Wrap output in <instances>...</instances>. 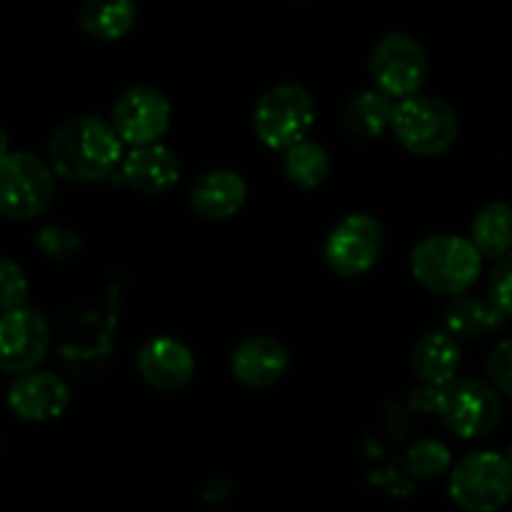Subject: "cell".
I'll return each mask as SVG.
<instances>
[{
  "mask_svg": "<svg viewBox=\"0 0 512 512\" xmlns=\"http://www.w3.org/2000/svg\"><path fill=\"white\" fill-rule=\"evenodd\" d=\"M48 160L58 178L93 185L113 178L115 170L123 168V140L110 120L98 115H73L50 135Z\"/></svg>",
  "mask_w": 512,
  "mask_h": 512,
  "instance_id": "cell-1",
  "label": "cell"
},
{
  "mask_svg": "<svg viewBox=\"0 0 512 512\" xmlns=\"http://www.w3.org/2000/svg\"><path fill=\"white\" fill-rule=\"evenodd\" d=\"M410 273L430 293L458 298L478 283L483 255L463 235H428L410 253Z\"/></svg>",
  "mask_w": 512,
  "mask_h": 512,
  "instance_id": "cell-2",
  "label": "cell"
},
{
  "mask_svg": "<svg viewBox=\"0 0 512 512\" xmlns=\"http://www.w3.org/2000/svg\"><path fill=\"white\" fill-rule=\"evenodd\" d=\"M315 125V100L300 83H275L258 98L253 130L265 148L288 153L308 140Z\"/></svg>",
  "mask_w": 512,
  "mask_h": 512,
  "instance_id": "cell-3",
  "label": "cell"
},
{
  "mask_svg": "<svg viewBox=\"0 0 512 512\" xmlns=\"http://www.w3.org/2000/svg\"><path fill=\"white\" fill-rule=\"evenodd\" d=\"M393 133L408 153L435 158L455 145L460 120L448 100L420 93L395 103Z\"/></svg>",
  "mask_w": 512,
  "mask_h": 512,
  "instance_id": "cell-4",
  "label": "cell"
},
{
  "mask_svg": "<svg viewBox=\"0 0 512 512\" xmlns=\"http://www.w3.org/2000/svg\"><path fill=\"white\" fill-rule=\"evenodd\" d=\"M450 500L465 512H498L512 498V468L493 450L470 453L450 470Z\"/></svg>",
  "mask_w": 512,
  "mask_h": 512,
  "instance_id": "cell-5",
  "label": "cell"
},
{
  "mask_svg": "<svg viewBox=\"0 0 512 512\" xmlns=\"http://www.w3.org/2000/svg\"><path fill=\"white\" fill-rule=\"evenodd\" d=\"M428 68L423 43L400 30L383 35L370 53V80L378 93L395 103L420 95V88L428 80Z\"/></svg>",
  "mask_w": 512,
  "mask_h": 512,
  "instance_id": "cell-6",
  "label": "cell"
},
{
  "mask_svg": "<svg viewBox=\"0 0 512 512\" xmlns=\"http://www.w3.org/2000/svg\"><path fill=\"white\" fill-rule=\"evenodd\" d=\"M435 413L450 433L463 440H475L498 428L503 418V400L485 380L460 378L448 388L438 390Z\"/></svg>",
  "mask_w": 512,
  "mask_h": 512,
  "instance_id": "cell-7",
  "label": "cell"
},
{
  "mask_svg": "<svg viewBox=\"0 0 512 512\" xmlns=\"http://www.w3.org/2000/svg\"><path fill=\"white\" fill-rule=\"evenodd\" d=\"M55 198V173L33 153H10L0 160V215L30 220L43 215Z\"/></svg>",
  "mask_w": 512,
  "mask_h": 512,
  "instance_id": "cell-8",
  "label": "cell"
},
{
  "mask_svg": "<svg viewBox=\"0 0 512 512\" xmlns=\"http://www.w3.org/2000/svg\"><path fill=\"white\" fill-rule=\"evenodd\" d=\"M385 230L368 213H350L328 233L323 260L338 278H360L378 265L383 255Z\"/></svg>",
  "mask_w": 512,
  "mask_h": 512,
  "instance_id": "cell-9",
  "label": "cell"
},
{
  "mask_svg": "<svg viewBox=\"0 0 512 512\" xmlns=\"http://www.w3.org/2000/svg\"><path fill=\"white\" fill-rule=\"evenodd\" d=\"M173 105L163 90L153 85H133L123 90L110 110V125L115 128L123 145L145 148L160 143L170 128Z\"/></svg>",
  "mask_w": 512,
  "mask_h": 512,
  "instance_id": "cell-10",
  "label": "cell"
},
{
  "mask_svg": "<svg viewBox=\"0 0 512 512\" xmlns=\"http://www.w3.org/2000/svg\"><path fill=\"white\" fill-rule=\"evenodd\" d=\"M50 350V325L35 308L0 315V370L25 375L40 370Z\"/></svg>",
  "mask_w": 512,
  "mask_h": 512,
  "instance_id": "cell-11",
  "label": "cell"
},
{
  "mask_svg": "<svg viewBox=\"0 0 512 512\" xmlns=\"http://www.w3.org/2000/svg\"><path fill=\"white\" fill-rule=\"evenodd\" d=\"M73 390L50 370H33L15 378L8 388V408L15 418L28 423H48L58 420L70 408Z\"/></svg>",
  "mask_w": 512,
  "mask_h": 512,
  "instance_id": "cell-12",
  "label": "cell"
},
{
  "mask_svg": "<svg viewBox=\"0 0 512 512\" xmlns=\"http://www.w3.org/2000/svg\"><path fill=\"white\" fill-rule=\"evenodd\" d=\"M290 368V353L280 340L270 335L245 338L230 358V373L240 385L265 390L278 385Z\"/></svg>",
  "mask_w": 512,
  "mask_h": 512,
  "instance_id": "cell-13",
  "label": "cell"
},
{
  "mask_svg": "<svg viewBox=\"0 0 512 512\" xmlns=\"http://www.w3.org/2000/svg\"><path fill=\"white\" fill-rule=\"evenodd\" d=\"M138 373L150 388L180 390L193 380L195 355L183 340L158 335L138 350Z\"/></svg>",
  "mask_w": 512,
  "mask_h": 512,
  "instance_id": "cell-14",
  "label": "cell"
},
{
  "mask_svg": "<svg viewBox=\"0 0 512 512\" xmlns=\"http://www.w3.org/2000/svg\"><path fill=\"white\" fill-rule=\"evenodd\" d=\"M188 200L198 218L220 223L238 215V210L243 208L248 200V183L238 170L215 168L195 178Z\"/></svg>",
  "mask_w": 512,
  "mask_h": 512,
  "instance_id": "cell-15",
  "label": "cell"
},
{
  "mask_svg": "<svg viewBox=\"0 0 512 512\" xmlns=\"http://www.w3.org/2000/svg\"><path fill=\"white\" fill-rule=\"evenodd\" d=\"M123 180L133 190L145 195H163L180 180V160L168 145L155 143L133 148L123 160Z\"/></svg>",
  "mask_w": 512,
  "mask_h": 512,
  "instance_id": "cell-16",
  "label": "cell"
},
{
  "mask_svg": "<svg viewBox=\"0 0 512 512\" xmlns=\"http://www.w3.org/2000/svg\"><path fill=\"white\" fill-rule=\"evenodd\" d=\"M463 350L445 330L425 333L413 348V370L420 383L430 390H443L458 380Z\"/></svg>",
  "mask_w": 512,
  "mask_h": 512,
  "instance_id": "cell-17",
  "label": "cell"
},
{
  "mask_svg": "<svg viewBox=\"0 0 512 512\" xmlns=\"http://www.w3.org/2000/svg\"><path fill=\"white\" fill-rule=\"evenodd\" d=\"M443 330L455 340H475L493 333L505 325V315L493 308V303L478 295H458L443 308Z\"/></svg>",
  "mask_w": 512,
  "mask_h": 512,
  "instance_id": "cell-18",
  "label": "cell"
},
{
  "mask_svg": "<svg viewBox=\"0 0 512 512\" xmlns=\"http://www.w3.org/2000/svg\"><path fill=\"white\" fill-rule=\"evenodd\" d=\"M78 23L90 38L115 43L133 33L138 25V8L133 0H88L80 8Z\"/></svg>",
  "mask_w": 512,
  "mask_h": 512,
  "instance_id": "cell-19",
  "label": "cell"
},
{
  "mask_svg": "<svg viewBox=\"0 0 512 512\" xmlns=\"http://www.w3.org/2000/svg\"><path fill=\"white\" fill-rule=\"evenodd\" d=\"M395 100L385 98L378 90H360L345 103L343 125L355 138L373 140L393 130Z\"/></svg>",
  "mask_w": 512,
  "mask_h": 512,
  "instance_id": "cell-20",
  "label": "cell"
},
{
  "mask_svg": "<svg viewBox=\"0 0 512 512\" xmlns=\"http://www.w3.org/2000/svg\"><path fill=\"white\" fill-rule=\"evenodd\" d=\"M470 243L488 260L508 258L512 253V205L495 200L480 208L470 225Z\"/></svg>",
  "mask_w": 512,
  "mask_h": 512,
  "instance_id": "cell-21",
  "label": "cell"
},
{
  "mask_svg": "<svg viewBox=\"0 0 512 512\" xmlns=\"http://www.w3.org/2000/svg\"><path fill=\"white\" fill-rule=\"evenodd\" d=\"M283 173L290 185L300 190H315L328 180L330 155L318 140H303L283 153Z\"/></svg>",
  "mask_w": 512,
  "mask_h": 512,
  "instance_id": "cell-22",
  "label": "cell"
},
{
  "mask_svg": "<svg viewBox=\"0 0 512 512\" xmlns=\"http://www.w3.org/2000/svg\"><path fill=\"white\" fill-rule=\"evenodd\" d=\"M453 465V453L440 440H420L405 453V468L413 478L433 480L448 473Z\"/></svg>",
  "mask_w": 512,
  "mask_h": 512,
  "instance_id": "cell-23",
  "label": "cell"
},
{
  "mask_svg": "<svg viewBox=\"0 0 512 512\" xmlns=\"http://www.w3.org/2000/svg\"><path fill=\"white\" fill-rule=\"evenodd\" d=\"M35 245H38L40 253L48 260L55 263H68L75 255L80 253V235L75 230L65 228V225L50 223L43 225L35 235Z\"/></svg>",
  "mask_w": 512,
  "mask_h": 512,
  "instance_id": "cell-24",
  "label": "cell"
},
{
  "mask_svg": "<svg viewBox=\"0 0 512 512\" xmlns=\"http://www.w3.org/2000/svg\"><path fill=\"white\" fill-rule=\"evenodd\" d=\"M28 293L30 285L23 268L13 260L0 258V313H13V310L25 308Z\"/></svg>",
  "mask_w": 512,
  "mask_h": 512,
  "instance_id": "cell-25",
  "label": "cell"
},
{
  "mask_svg": "<svg viewBox=\"0 0 512 512\" xmlns=\"http://www.w3.org/2000/svg\"><path fill=\"white\" fill-rule=\"evenodd\" d=\"M485 373H488L490 385H493L500 395L512 398V338L503 340V343H498L490 350Z\"/></svg>",
  "mask_w": 512,
  "mask_h": 512,
  "instance_id": "cell-26",
  "label": "cell"
},
{
  "mask_svg": "<svg viewBox=\"0 0 512 512\" xmlns=\"http://www.w3.org/2000/svg\"><path fill=\"white\" fill-rule=\"evenodd\" d=\"M488 300L498 313L512 318V253L495 263L488 283Z\"/></svg>",
  "mask_w": 512,
  "mask_h": 512,
  "instance_id": "cell-27",
  "label": "cell"
},
{
  "mask_svg": "<svg viewBox=\"0 0 512 512\" xmlns=\"http://www.w3.org/2000/svg\"><path fill=\"white\" fill-rule=\"evenodd\" d=\"M10 155V138L3 128H0V160Z\"/></svg>",
  "mask_w": 512,
  "mask_h": 512,
  "instance_id": "cell-28",
  "label": "cell"
},
{
  "mask_svg": "<svg viewBox=\"0 0 512 512\" xmlns=\"http://www.w3.org/2000/svg\"><path fill=\"white\" fill-rule=\"evenodd\" d=\"M505 460H508V463H510V468H512V445H510V448H508V453H505Z\"/></svg>",
  "mask_w": 512,
  "mask_h": 512,
  "instance_id": "cell-29",
  "label": "cell"
}]
</instances>
